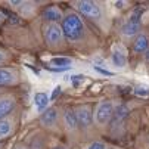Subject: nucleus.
Masks as SVG:
<instances>
[{"instance_id":"obj_28","label":"nucleus","mask_w":149,"mask_h":149,"mask_svg":"<svg viewBox=\"0 0 149 149\" xmlns=\"http://www.w3.org/2000/svg\"><path fill=\"white\" fill-rule=\"evenodd\" d=\"M143 59H145V62H146V63H149V50L143 55Z\"/></svg>"},{"instance_id":"obj_19","label":"nucleus","mask_w":149,"mask_h":149,"mask_svg":"<svg viewBox=\"0 0 149 149\" xmlns=\"http://www.w3.org/2000/svg\"><path fill=\"white\" fill-rule=\"evenodd\" d=\"M27 146H28V149H50V148H47V142H46L45 136L40 133L34 134Z\"/></svg>"},{"instance_id":"obj_26","label":"nucleus","mask_w":149,"mask_h":149,"mask_svg":"<svg viewBox=\"0 0 149 149\" xmlns=\"http://www.w3.org/2000/svg\"><path fill=\"white\" fill-rule=\"evenodd\" d=\"M5 19H6V16H5V13L0 10V25H2L3 22H5Z\"/></svg>"},{"instance_id":"obj_31","label":"nucleus","mask_w":149,"mask_h":149,"mask_svg":"<svg viewBox=\"0 0 149 149\" xmlns=\"http://www.w3.org/2000/svg\"><path fill=\"white\" fill-rule=\"evenodd\" d=\"M111 149H117V148H111Z\"/></svg>"},{"instance_id":"obj_8","label":"nucleus","mask_w":149,"mask_h":149,"mask_svg":"<svg viewBox=\"0 0 149 149\" xmlns=\"http://www.w3.org/2000/svg\"><path fill=\"white\" fill-rule=\"evenodd\" d=\"M38 124L41 125V129L46 130L47 133H55V134L62 133L59 109L56 108V106H49L43 114H40Z\"/></svg>"},{"instance_id":"obj_20","label":"nucleus","mask_w":149,"mask_h":149,"mask_svg":"<svg viewBox=\"0 0 149 149\" xmlns=\"http://www.w3.org/2000/svg\"><path fill=\"white\" fill-rule=\"evenodd\" d=\"M12 61V55L8 49L5 47H0V68L3 67H9V63Z\"/></svg>"},{"instance_id":"obj_30","label":"nucleus","mask_w":149,"mask_h":149,"mask_svg":"<svg viewBox=\"0 0 149 149\" xmlns=\"http://www.w3.org/2000/svg\"><path fill=\"white\" fill-rule=\"evenodd\" d=\"M3 92H5V89H0V95H2Z\"/></svg>"},{"instance_id":"obj_29","label":"nucleus","mask_w":149,"mask_h":149,"mask_svg":"<svg viewBox=\"0 0 149 149\" xmlns=\"http://www.w3.org/2000/svg\"><path fill=\"white\" fill-rule=\"evenodd\" d=\"M0 149H5V142H0Z\"/></svg>"},{"instance_id":"obj_9","label":"nucleus","mask_w":149,"mask_h":149,"mask_svg":"<svg viewBox=\"0 0 149 149\" xmlns=\"http://www.w3.org/2000/svg\"><path fill=\"white\" fill-rule=\"evenodd\" d=\"M21 121V112L19 109H16L13 114L5 117L0 120V142H5L9 137H12L16 130H18V125Z\"/></svg>"},{"instance_id":"obj_6","label":"nucleus","mask_w":149,"mask_h":149,"mask_svg":"<svg viewBox=\"0 0 149 149\" xmlns=\"http://www.w3.org/2000/svg\"><path fill=\"white\" fill-rule=\"evenodd\" d=\"M142 13H143V9L142 8H137L134 9L130 16L127 18V21L121 25L120 28V37L123 41L125 43H133V40L142 33Z\"/></svg>"},{"instance_id":"obj_18","label":"nucleus","mask_w":149,"mask_h":149,"mask_svg":"<svg viewBox=\"0 0 149 149\" xmlns=\"http://www.w3.org/2000/svg\"><path fill=\"white\" fill-rule=\"evenodd\" d=\"M34 103H36V108L38 109L40 114H43L47 109V105H49V96L46 93H36L34 95Z\"/></svg>"},{"instance_id":"obj_17","label":"nucleus","mask_w":149,"mask_h":149,"mask_svg":"<svg viewBox=\"0 0 149 149\" xmlns=\"http://www.w3.org/2000/svg\"><path fill=\"white\" fill-rule=\"evenodd\" d=\"M50 65H53V67H47V68H55V70L67 71L72 65V59L71 58H67V56H55V58L50 59Z\"/></svg>"},{"instance_id":"obj_12","label":"nucleus","mask_w":149,"mask_h":149,"mask_svg":"<svg viewBox=\"0 0 149 149\" xmlns=\"http://www.w3.org/2000/svg\"><path fill=\"white\" fill-rule=\"evenodd\" d=\"M63 15H65V10H62L56 5L46 6L43 10H41V19H45V22H58V24H61L62 19H63Z\"/></svg>"},{"instance_id":"obj_21","label":"nucleus","mask_w":149,"mask_h":149,"mask_svg":"<svg viewBox=\"0 0 149 149\" xmlns=\"http://www.w3.org/2000/svg\"><path fill=\"white\" fill-rule=\"evenodd\" d=\"M84 149H109V146L100 140H92L84 146Z\"/></svg>"},{"instance_id":"obj_13","label":"nucleus","mask_w":149,"mask_h":149,"mask_svg":"<svg viewBox=\"0 0 149 149\" xmlns=\"http://www.w3.org/2000/svg\"><path fill=\"white\" fill-rule=\"evenodd\" d=\"M10 6H13V9L24 18H31L34 16V13L37 12V8L40 3L36 2H9Z\"/></svg>"},{"instance_id":"obj_3","label":"nucleus","mask_w":149,"mask_h":149,"mask_svg":"<svg viewBox=\"0 0 149 149\" xmlns=\"http://www.w3.org/2000/svg\"><path fill=\"white\" fill-rule=\"evenodd\" d=\"M43 40L45 45L52 52H61L68 47V41L63 34L62 25L58 22H45L43 24Z\"/></svg>"},{"instance_id":"obj_11","label":"nucleus","mask_w":149,"mask_h":149,"mask_svg":"<svg viewBox=\"0 0 149 149\" xmlns=\"http://www.w3.org/2000/svg\"><path fill=\"white\" fill-rule=\"evenodd\" d=\"M18 108V99L12 92H3L0 95V120L13 114Z\"/></svg>"},{"instance_id":"obj_5","label":"nucleus","mask_w":149,"mask_h":149,"mask_svg":"<svg viewBox=\"0 0 149 149\" xmlns=\"http://www.w3.org/2000/svg\"><path fill=\"white\" fill-rule=\"evenodd\" d=\"M72 108H74L83 137L93 139L95 133L97 132L95 127V123H93V106L90 103H80V105L72 106Z\"/></svg>"},{"instance_id":"obj_4","label":"nucleus","mask_w":149,"mask_h":149,"mask_svg":"<svg viewBox=\"0 0 149 149\" xmlns=\"http://www.w3.org/2000/svg\"><path fill=\"white\" fill-rule=\"evenodd\" d=\"M115 111V105L111 99H100L93 108V123L96 130L105 133L106 129H109Z\"/></svg>"},{"instance_id":"obj_27","label":"nucleus","mask_w":149,"mask_h":149,"mask_svg":"<svg viewBox=\"0 0 149 149\" xmlns=\"http://www.w3.org/2000/svg\"><path fill=\"white\" fill-rule=\"evenodd\" d=\"M50 149H67V148L63 146V145H55V146H52Z\"/></svg>"},{"instance_id":"obj_14","label":"nucleus","mask_w":149,"mask_h":149,"mask_svg":"<svg viewBox=\"0 0 149 149\" xmlns=\"http://www.w3.org/2000/svg\"><path fill=\"white\" fill-rule=\"evenodd\" d=\"M127 115H129V108H127V105L120 103L118 106H115L114 117H112V121H111V124H109V129H111V130H117L118 127H121L123 123L125 121Z\"/></svg>"},{"instance_id":"obj_24","label":"nucleus","mask_w":149,"mask_h":149,"mask_svg":"<svg viewBox=\"0 0 149 149\" xmlns=\"http://www.w3.org/2000/svg\"><path fill=\"white\" fill-rule=\"evenodd\" d=\"M61 92H62V89H61V86H58V87L55 89L53 95H52V99H56V97H58V95H61Z\"/></svg>"},{"instance_id":"obj_1","label":"nucleus","mask_w":149,"mask_h":149,"mask_svg":"<svg viewBox=\"0 0 149 149\" xmlns=\"http://www.w3.org/2000/svg\"><path fill=\"white\" fill-rule=\"evenodd\" d=\"M62 30L65 34V38L68 41V46L87 52L97 46V38L95 33L89 28L86 19L80 13H77L74 9H67L62 19Z\"/></svg>"},{"instance_id":"obj_7","label":"nucleus","mask_w":149,"mask_h":149,"mask_svg":"<svg viewBox=\"0 0 149 149\" xmlns=\"http://www.w3.org/2000/svg\"><path fill=\"white\" fill-rule=\"evenodd\" d=\"M61 125H62V133L68 137L71 143H77L81 140L83 134L80 130L74 108H63L61 114Z\"/></svg>"},{"instance_id":"obj_15","label":"nucleus","mask_w":149,"mask_h":149,"mask_svg":"<svg viewBox=\"0 0 149 149\" xmlns=\"http://www.w3.org/2000/svg\"><path fill=\"white\" fill-rule=\"evenodd\" d=\"M149 50V36L146 33H140L132 43V52L136 55H145Z\"/></svg>"},{"instance_id":"obj_16","label":"nucleus","mask_w":149,"mask_h":149,"mask_svg":"<svg viewBox=\"0 0 149 149\" xmlns=\"http://www.w3.org/2000/svg\"><path fill=\"white\" fill-rule=\"evenodd\" d=\"M111 61L114 63V67L120 68V70H124L129 63V58H127V52L121 47V46H117L111 55Z\"/></svg>"},{"instance_id":"obj_2","label":"nucleus","mask_w":149,"mask_h":149,"mask_svg":"<svg viewBox=\"0 0 149 149\" xmlns=\"http://www.w3.org/2000/svg\"><path fill=\"white\" fill-rule=\"evenodd\" d=\"M71 6L77 13L92 22L97 30L108 34L112 21L106 3L97 2V0L96 2L95 0H77V2H71Z\"/></svg>"},{"instance_id":"obj_25","label":"nucleus","mask_w":149,"mask_h":149,"mask_svg":"<svg viewBox=\"0 0 149 149\" xmlns=\"http://www.w3.org/2000/svg\"><path fill=\"white\" fill-rule=\"evenodd\" d=\"M13 149H28V146H27L25 143H16V145L13 146Z\"/></svg>"},{"instance_id":"obj_23","label":"nucleus","mask_w":149,"mask_h":149,"mask_svg":"<svg viewBox=\"0 0 149 149\" xmlns=\"http://www.w3.org/2000/svg\"><path fill=\"white\" fill-rule=\"evenodd\" d=\"M95 70L99 71V72L103 74V75H114V72H111V71H108V70H102V68H99V67H95Z\"/></svg>"},{"instance_id":"obj_22","label":"nucleus","mask_w":149,"mask_h":149,"mask_svg":"<svg viewBox=\"0 0 149 149\" xmlns=\"http://www.w3.org/2000/svg\"><path fill=\"white\" fill-rule=\"evenodd\" d=\"M134 95L139 97H148L149 96V87L148 86H137L134 89Z\"/></svg>"},{"instance_id":"obj_10","label":"nucleus","mask_w":149,"mask_h":149,"mask_svg":"<svg viewBox=\"0 0 149 149\" xmlns=\"http://www.w3.org/2000/svg\"><path fill=\"white\" fill-rule=\"evenodd\" d=\"M21 71L18 67H3L0 68V89L15 87L21 83Z\"/></svg>"}]
</instances>
